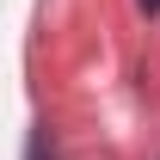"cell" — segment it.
I'll list each match as a JSON object with an SVG mask.
<instances>
[{
    "mask_svg": "<svg viewBox=\"0 0 160 160\" xmlns=\"http://www.w3.org/2000/svg\"><path fill=\"white\" fill-rule=\"evenodd\" d=\"M142 6H148V12H154V6H160V0H142Z\"/></svg>",
    "mask_w": 160,
    "mask_h": 160,
    "instance_id": "6da1fadb",
    "label": "cell"
}]
</instances>
